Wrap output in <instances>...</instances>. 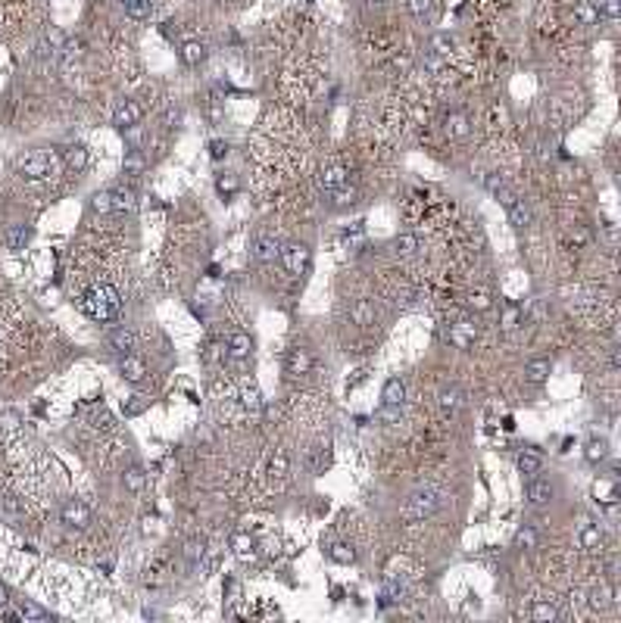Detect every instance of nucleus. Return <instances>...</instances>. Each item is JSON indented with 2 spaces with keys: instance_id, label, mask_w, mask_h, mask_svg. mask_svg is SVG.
<instances>
[{
  "instance_id": "obj_6",
  "label": "nucleus",
  "mask_w": 621,
  "mask_h": 623,
  "mask_svg": "<svg viewBox=\"0 0 621 623\" xmlns=\"http://www.w3.org/2000/svg\"><path fill=\"white\" fill-rule=\"evenodd\" d=\"M141 118H144V106H141L138 100H119V106L113 109V125L119 131L134 128Z\"/></svg>"
},
{
  "instance_id": "obj_54",
  "label": "nucleus",
  "mask_w": 621,
  "mask_h": 623,
  "mask_svg": "<svg viewBox=\"0 0 621 623\" xmlns=\"http://www.w3.org/2000/svg\"><path fill=\"white\" fill-rule=\"evenodd\" d=\"M7 604H10V589L3 583H0V614L7 611Z\"/></svg>"
},
{
  "instance_id": "obj_22",
  "label": "nucleus",
  "mask_w": 621,
  "mask_h": 623,
  "mask_svg": "<svg viewBox=\"0 0 621 623\" xmlns=\"http://www.w3.org/2000/svg\"><path fill=\"white\" fill-rule=\"evenodd\" d=\"M178 56H182L184 66H200L203 60H207V44L203 41H184L182 47H178Z\"/></svg>"
},
{
  "instance_id": "obj_51",
  "label": "nucleus",
  "mask_w": 621,
  "mask_h": 623,
  "mask_svg": "<svg viewBox=\"0 0 621 623\" xmlns=\"http://www.w3.org/2000/svg\"><path fill=\"white\" fill-rule=\"evenodd\" d=\"M403 417V405H381V421L384 424H396Z\"/></svg>"
},
{
  "instance_id": "obj_45",
  "label": "nucleus",
  "mask_w": 621,
  "mask_h": 623,
  "mask_svg": "<svg viewBox=\"0 0 621 623\" xmlns=\"http://www.w3.org/2000/svg\"><path fill=\"white\" fill-rule=\"evenodd\" d=\"M500 324H502V330H506V334H512V330L521 324V309H518V305H515V303L502 305V321Z\"/></svg>"
},
{
  "instance_id": "obj_46",
  "label": "nucleus",
  "mask_w": 621,
  "mask_h": 623,
  "mask_svg": "<svg viewBox=\"0 0 621 623\" xmlns=\"http://www.w3.org/2000/svg\"><path fill=\"white\" fill-rule=\"evenodd\" d=\"M91 212H97V215H110V212H113V193H110V190H97L94 197H91Z\"/></svg>"
},
{
  "instance_id": "obj_40",
  "label": "nucleus",
  "mask_w": 621,
  "mask_h": 623,
  "mask_svg": "<svg viewBox=\"0 0 621 623\" xmlns=\"http://www.w3.org/2000/svg\"><path fill=\"white\" fill-rule=\"evenodd\" d=\"M465 305H469L471 312H490L493 309V296H490L487 290H471L469 296H465Z\"/></svg>"
},
{
  "instance_id": "obj_28",
  "label": "nucleus",
  "mask_w": 621,
  "mask_h": 623,
  "mask_svg": "<svg viewBox=\"0 0 621 623\" xmlns=\"http://www.w3.org/2000/svg\"><path fill=\"white\" fill-rule=\"evenodd\" d=\"M16 617H19V620H47L51 611L35 604V602H28V598H22V602L16 604Z\"/></svg>"
},
{
  "instance_id": "obj_44",
  "label": "nucleus",
  "mask_w": 621,
  "mask_h": 623,
  "mask_svg": "<svg viewBox=\"0 0 621 623\" xmlns=\"http://www.w3.org/2000/svg\"><path fill=\"white\" fill-rule=\"evenodd\" d=\"M122 168H125V174H141L147 168V159L141 150H128L125 159H122Z\"/></svg>"
},
{
  "instance_id": "obj_48",
  "label": "nucleus",
  "mask_w": 621,
  "mask_h": 623,
  "mask_svg": "<svg viewBox=\"0 0 621 623\" xmlns=\"http://www.w3.org/2000/svg\"><path fill=\"white\" fill-rule=\"evenodd\" d=\"M203 554H207V542L203 539H191L188 545H184V558L191 561V567H200Z\"/></svg>"
},
{
  "instance_id": "obj_34",
  "label": "nucleus",
  "mask_w": 621,
  "mask_h": 623,
  "mask_svg": "<svg viewBox=\"0 0 621 623\" xmlns=\"http://www.w3.org/2000/svg\"><path fill=\"white\" fill-rule=\"evenodd\" d=\"M394 253L400 255V259H412V255L419 253V237H415V234H400L394 240Z\"/></svg>"
},
{
  "instance_id": "obj_38",
  "label": "nucleus",
  "mask_w": 621,
  "mask_h": 623,
  "mask_svg": "<svg viewBox=\"0 0 621 623\" xmlns=\"http://www.w3.org/2000/svg\"><path fill=\"white\" fill-rule=\"evenodd\" d=\"M609 455V442L600 440V436H593V440L587 442V449H584V458L590 461V464H600V461H606Z\"/></svg>"
},
{
  "instance_id": "obj_1",
  "label": "nucleus",
  "mask_w": 621,
  "mask_h": 623,
  "mask_svg": "<svg viewBox=\"0 0 621 623\" xmlns=\"http://www.w3.org/2000/svg\"><path fill=\"white\" fill-rule=\"evenodd\" d=\"M82 309H85V315L94 318V321H100V324L113 321V318L119 315V309H122L119 290H116V287H110V284L91 287V290L85 293V299H82Z\"/></svg>"
},
{
  "instance_id": "obj_39",
  "label": "nucleus",
  "mask_w": 621,
  "mask_h": 623,
  "mask_svg": "<svg viewBox=\"0 0 621 623\" xmlns=\"http://www.w3.org/2000/svg\"><path fill=\"white\" fill-rule=\"evenodd\" d=\"M288 471H290V458H288V452H284V449H278V452L272 455V461H269L272 480H284V477H288Z\"/></svg>"
},
{
  "instance_id": "obj_19",
  "label": "nucleus",
  "mask_w": 621,
  "mask_h": 623,
  "mask_svg": "<svg viewBox=\"0 0 621 623\" xmlns=\"http://www.w3.org/2000/svg\"><path fill=\"white\" fill-rule=\"evenodd\" d=\"M506 212H509V224H512V228H518V231L531 228L534 212H531V206H527L525 199H515L512 206H506Z\"/></svg>"
},
{
  "instance_id": "obj_37",
  "label": "nucleus",
  "mask_w": 621,
  "mask_h": 623,
  "mask_svg": "<svg viewBox=\"0 0 621 623\" xmlns=\"http://www.w3.org/2000/svg\"><path fill=\"white\" fill-rule=\"evenodd\" d=\"M113 212H128L134 209V190L132 187H113Z\"/></svg>"
},
{
  "instance_id": "obj_10",
  "label": "nucleus",
  "mask_w": 621,
  "mask_h": 623,
  "mask_svg": "<svg viewBox=\"0 0 621 623\" xmlns=\"http://www.w3.org/2000/svg\"><path fill=\"white\" fill-rule=\"evenodd\" d=\"M552 496H556V486H552L546 477H537V473H534L531 483H527V502H531L534 508H540V505H550Z\"/></svg>"
},
{
  "instance_id": "obj_3",
  "label": "nucleus",
  "mask_w": 621,
  "mask_h": 623,
  "mask_svg": "<svg viewBox=\"0 0 621 623\" xmlns=\"http://www.w3.org/2000/svg\"><path fill=\"white\" fill-rule=\"evenodd\" d=\"M57 165H60V159L51 153V150H28L26 156L16 159V172H19L22 178H28V181L51 178V174L57 172Z\"/></svg>"
},
{
  "instance_id": "obj_30",
  "label": "nucleus",
  "mask_w": 621,
  "mask_h": 623,
  "mask_svg": "<svg viewBox=\"0 0 621 623\" xmlns=\"http://www.w3.org/2000/svg\"><path fill=\"white\" fill-rule=\"evenodd\" d=\"M63 165L69 168V172H85L88 168V150L85 147H69L66 150V156H63Z\"/></svg>"
},
{
  "instance_id": "obj_36",
  "label": "nucleus",
  "mask_w": 621,
  "mask_h": 623,
  "mask_svg": "<svg viewBox=\"0 0 621 623\" xmlns=\"http://www.w3.org/2000/svg\"><path fill=\"white\" fill-rule=\"evenodd\" d=\"M350 315H353V321H356V324L369 327V324H375V305H371L369 299H359V303L350 309Z\"/></svg>"
},
{
  "instance_id": "obj_32",
  "label": "nucleus",
  "mask_w": 621,
  "mask_h": 623,
  "mask_svg": "<svg viewBox=\"0 0 621 623\" xmlns=\"http://www.w3.org/2000/svg\"><path fill=\"white\" fill-rule=\"evenodd\" d=\"M409 12L415 22L431 25L434 22V0H409Z\"/></svg>"
},
{
  "instance_id": "obj_13",
  "label": "nucleus",
  "mask_w": 621,
  "mask_h": 623,
  "mask_svg": "<svg viewBox=\"0 0 621 623\" xmlns=\"http://www.w3.org/2000/svg\"><path fill=\"white\" fill-rule=\"evenodd\" d=\"M225 352L231 355L234 361H244V359H250V355H253V336L247 334V330H234V334L228 336V346H225Z\"/></svg>"
},
{
  "instance_id": "obj_42",
  "label": "nucleus",
  "mask_w": 621,
  "mask_h": 623,
  "mask_svg": "<svg viewBox=\"0 0 621 623\" xmlns=\"http://www.w3.org/2000/svg\"><path fill=\"white\" fill-rule=\"evenodd\" d=\"M122 10L132 19H147L153 12V0H122Z\"/></svg>"
},
{
  "instance_id": "obj_17",
  "label": "nucleus",
  "mask_w": 621,
  "mask_h": 623,
  "mask_svg": "<svg viewBox=\"0 0 621 623\" xmlns=\"http://www.w3.org/2000/svg\"><path fill=\"white\" fill-rule=\"evenodd\" d=\"M340 184H347V168L344 165H328L319 172V190L322 193H331L338 190Z\"/></svg>"
},
{
  "instance_id": "obj_33",
  "label": "nucleus",
  "mask_w": 621,
  "mask_h": 623,
  "mask_svg": "<svg viewBox=\"0 0 621 623\" xmlns=\"http://www.w3.org/2000/svg\"><path fill=\"white\" fill-rule=\"evenodd\" d=\"M122 483H125V489L128 492H141L147 486V473H144V467L141 464H132L125 473H122Z\"/></svg>"
},
{
  "instance_id": "obj_35",
  "label": "nucleus",
  "mask_w": 621,
  "mask_h": 623,
  "mask_svg": "<svg viewBox=\"0 0 621 623\" xmlns=\"http://www.w3.org/2000/svg\"><path fill=\"white\" fill-rule=\"evenodd\" d=\"M537 542H540V536H537V530H534V527H518V530H515V539H512L515 548L531 552V548H537Z\"/></svg>"
},
{
  "instance_id": "obj_8",
  "label": "nucleus",
  "mask_w": 621,
  "mask_h": 623,
  "mask_svg": "<svg viewBox=\"0 0 621 623\" xmlns=\"http://www.w3.org/2000/svg\"><path fill=\"white\" fill-rule=\"evenodd\" d=\"M284 371L290 377H303V374L313 371V352L306 346H290L288 355H284Z\"/></svg>"
},
{
  "instance_id": "obj_52",
  "label": "nucleus",
  "mask_w": 621,
  "mask_h": 623,
  "mask_svg": "<svg viewBox=\"0 0 621 623\" xmlns=\"http://www.w3.org/2000/svg\"><path fill=\"white\" fill-rule=\"evenodd\" d=\"M209 156H213V159H222V156H228V143L225 141H213V143H209Z\"/></svg>"
},
{
  "instance_id": "obj_23",
  "label": "nucleus",
  "mask_w": 621,
  "mask_h": 623,
  "mask_svg": "<svg viewBox=\"0 0 621 623\" xmlns=\"http://www.w3.org/2000/svg\"><path fill=\"white\" fill-rule=\"evenodd\" d=\"M437 405L444 415H456V411L462 408V390H459V386H444V390L437 392Z\"/></svg>"
},
{
  "instance_id": "obj_29",
  "label": "nucleus",
  "mask_w": 621,
  "mask_h": 623,
  "mask_svg": "<svg viewBox=\"0 0 621 623\" xmlns=\"http://www.w3.org/2000/svg\"><path fill=\"white\" fill-rule=\"evenodd\" d=\"M28 240H32V228H28V224H13V228L7 231V246L13 249V253L26 249Z\"/></svg>"
},
{
  "instance_id": "obj_4",
  "label": "nucleus",
  "mask_w": 621,
  "mask_h": 623,
  "mask_svg": "<svg viewBox=\"0 0 621 623\" xmlns=\"http://www.w3.org/2000/svg\"><path fill=\"white\" fill-rule=\"evenodd\" d=\"M281 265L288 268V274H294V278H300V274L309 271V262H313V249L306 246V243L300 240H290V243H281Z\"/></svg>"
},
{
  "instance_id": "obj_14",
  "label": "nucleus",
  "mask_w": 621,
  "mask_h": 623,
  "mask_svg": "<svg viewBox=\"0 0 621 623\" xmlns=\"http://www.w3.org/2000/svg\"><path fill=\"white\" fill-rule=\"evenodd\" d=\"M484 187H487V193H493V197L500 199L502 206H512L515 199H518L512 190H509L506 181H502V174H496V172H487V174H484Z\"/></svg>"
},
{
  "instance_id": "obj_9",
  "label": "nucleus",
  "mask_w": 621,
  "mask_h": 623,
  "mask_svg": "<svg viewBox=\"0 0 621 623\" xmlns=\"http://www.w3.org/2000/svg\"><path fill=\"white\" fill-rule=\"evenodd\" d=\"M444 131H446V137H450V141H465V137L471 134V118L465 116L462 109L446 112V118H444Z\"/></svg>"
},
{
  "instance_id": "obj_12",
  "label": "nucleus",
  "mask_w": 621,
  "mask_h": 623,
  "mask_svg": "<svg viewBox=\"0 0 621 623\" xmlns=\"http://www.w3.org/2000/svg\"><path fill=\"white\" fill-rule=\"evenodd\" d=\"M253 255H256L259 262H275L278 255H281V240H278L275 234H256V240H253Z\"/></svg>"
},
{
  "instance_id": "obj_5",
  "label": "nucleus",
  "mask_w": 621,
  "mask_h": 623,
  "mask_svg": "<svg viewBox=\"0 0 621 623\" xmlns=\"http://www.w3.org/2000/svg\"><path fill=\"white\" fill-rule=\"evenodd\" d=\"M60 521L72 530H85L91 523V508L82 502V498H66L63 508H60Z\"/></svg>"
},
{
  "instance_id": "obj_50",
  "label": "nucleus",
  "mask_w": 621,
  "mask_h": 623,
  "mask_svg": "<svg viewBox=\"0 0 621 623\" xmlns=\"http://www.w3.org/2000/svg\"><path fill=\"white\" fill-rule=\"evenodd\" d=\"M331 197H334V206H338V209H344V206H353V203H356V187L340 184L338 190H331Z\"/></svg>"
},
{
  "instance_id": "obj_26",
  "label": "nucleus",
  "mask_w": 621,
  "mask_h": 623,
  "mask_svg": "<svg viewBox=\"0 0 621 623\" xmlns=\"http://www.w3.org/2000/svg\"><path fill=\"white\" fill-rule=\"evenodd\" d=\"M406 402V383L400 377H390L381 390V405H403Z\"/></svg>"
},
{
  "instance_id": "obj_47",
  "label": "nucleus",
  "mask_w": 621,
  "mask_h": 623,
  "mask_svg": "<svg viewBox=\"0 0 621 623\" xmlns=\"http://www.w3.org/2000/svg\"><path fill=\"white\" fill-rule=\"evenodd\" d=\"M428 47H431L434 56H440V60H444V56H450V50H453V37L444 35V31H437V35L431 37V44H428Z\"/></svg>"
},
{
  "instance_id": "obj_20",
  "label": "nucleus",
  "mask_w": 621,
  "mask_h": 623,
  "mask_svg": "<svg viewBox=\"0 0 621 623\" xmlns=\"http://www.w3.org/2000/svg\"><path fill=\"white\" fill-rule=\"evenodd\" d=\"M134 346H138V336H134L132 327H116L113 334H110V349H113V352L128 355Z\"/></svg>"
},
{
  "instance_id": "obj_53",
  "label": "nucleus",
  "mask_w": 621,
  "mask_h": 623,
  "mask_svg": "<svg viewBox=\"0 0 621 623\" xmlns=\"http://www.w3.org/2000/svg\"><path fill=\"white\" fill-rule=\"evenodd\" d=\"M600 12H606L609 19H618V0H602V10Z\"/></svg>"
},
{
  "instance_id": "obj_31",
  "label": "nucleus",
  "mask_w": 621,
  "mask_h": 623,
  "mask_svg": "<svg viewBox=\"0 0 621 623\" xmlns=\"http://www.w3.org/2000/svg\"><path fill=\"white\" fill-rule=\"evenodd\" d=\"M240 190V181H238V174H231V172H222V174H216V193L219 197H225V199H231L234 193Z\"/></svg>"
},
{
  "instance_id": "obj_18",
  "label": "nucleus",
  "mask_w": 621,
  "mask_h": 623,
  "mask_svg": "<svg viewBox=\"0 0 621 623\" xmlns=\"http://www.w3.org/2000/svg\"><path fill=\"white\" fill-rule=\"evenodd\" d=\"M550 374H552V361L550 359H534V361H527V365H525V380L531 386L546 383V380H550Z\"/></svg>"
},
{
  "instance_id": "obj_25",
  "label": "nucleus",
  "mask_w": 621,
  "mask_h": 623,
  "mask_svg": "<svg viewBox=\"0 0 621 623\" xmlns=\"http://www.w3.org/2000/svg\"><path fill=\"white\" fill-rule=\"evenodd\" d=\"M577 542H581V548H587V552L600 548V542H602V530H600V523L584 521V523H581V530H577Z\"/></svg>"
},
{
  "instance_id": "obj_15",
  "label": "nucleus",
  "mask_w": 621,
  "mask_h": 623,
  "mask_svg": "<svg viewBox=\"0 0 621 623\" xmlns=\"http://www.w3.org/2000/svg\"><path fill=\"white\" fill-rule=\"evenodd\" d=\"M590 496L600 505H615L618 502V486H615L612 477H596L593 486H590Z\"/></svg>"
},
{
  "instance_id": "obj_27",
  "label": "nucleus",
  "mask_w": 621,
  "mask_h": 623,
  "mask_svg": "<svg viewBox=\"0 0 621 623\" xmlns=\"http://www.w3.org/2000/svg\"><path fill=\"white\" fill-rule=\"evenodd\" d=\"M540 467H543V455H540L537 449H525V452L518 455V471L525 473V477L540 473Z\"/></svg>"
},
{
  "instance_id": "obj_16",
  "label": "nucleus",
  "mask_w": 621,
  "mask_h": 623,
  "mask_svg": "<svg viewBox=\"0 0 621 623\" xmlns=\"http://www.w3.org/2000/svg\"><path fill=\"white\" fill-rule=\"evenodd\" d=\"M231 554L238 561H253V558H256V542H253V536L244 533V530L231 533Z\"/></svg>"
},
{
  "instance_id": "obj_43",
  "label": "nucleus",
  "mask_w": 621,
  "mask_h": 623,
  "mask_svg": "<svg viewBox=\"0 0 621 623\" xmlns=\"http://www.w3.org/2000/svg\"><path fill=\"white\" fill-rule=\"evenodd\" d=\"M328 558L338 561V564H353L356 552H353V545H347V542H331V545H328Z\"/></svg>"
},
{
  "instance_id": "obj_11",
  "label": "nucleus",
  "mask_w": 621,
  "mask_h": 623,
  "mask_svg": "<svg viewBox=\"0 0 621 623\" xmlns=\"http://www.w3.org/2000/svg\"><path fill=\"white\" fill-rule=\"evenodd\" d=\"M119 374H122V380H128V383H144V380H147V365H144V359H138L134 352L122 355V361H119Z\"/></svg>"
},
{
  "instance_id": "obj_41",
  "label": "nucleus",
  "mask_w": 621,
  "mask_h": 623,
  "mask_svg": "<svg viewBox=\"0 0 621 623\" xmlns=\"http://www.w3.org/2000/svg\"><path fill=\"white\" fill-rule=\"evenodd\" d=\"M556 617H559V608L552 602H534L531 604V620L550 623V620H556Z\"/></svg>"
},
{
  "instance_id": "obj_7",
  "label": "nucleus",
  "mask_w": 621,
  "mask_h": 623,
  "mask_svg": "<svg viewBox=\"0 0 621 623\" xmlns=\"http://www.w3.org/2000/svg\"><path fill=\"white\" fill-rule=\"evenodd\" d=\"M446 340L453 343L456 349H469V346H475V340H478V324L475 321H453L450 327H446Z\"/></svg>"
},
{
  "instance_id": "obj_21",
  "label": "nucleus",
  "mask_w": 621,
  "mask_h": 623,
  "mask_svg": "<svg viewBox=\"0 0 621 623\" xmlns=\"http://www.w3.org/2000/svg\"><path fill=\"white\" fill-rule=\"evenodd\" d=\"M238 399H240V405H244L247 411H259V408H263V392H259V386L253 383V380H240Z\"/></svg>"
},
{
  "instance_id": "obj_24",
  "label": "nucleus",
  "mask_w": 621,
  "mask_h": 623,
  "mask_svg": "<svg viewBox=\"0 0 621 623\" xmlns=\"http://www.w3.org/2000/svg\"><path fill=\"white\" fill-rule=\"evenodd\" d=\"M571 16H575L577 25H596L602 12H600V6H596L593 0H577L575 10H571Z\"/></svg>"
},
{
  "instance_id": "obj_49",
  "label": "nucleus",
  "mask_w": 621,
  "mask_h": 623,
  "mask_svg": "<svg viewBox=\"0 0 621 623\" xmlns=\"http://www.w3.org/2000/svg\"><path fill=\"white\" fill-rule=\"evenodd\" d=\"M612 604V592H609V586H596L593 592H590V608L593 611H602Z\"/></svg>"
},
{
  "instance_id": "obj_2",
  "label": "nucleus",
  "mask_w": 621,
  "mask_h": 623,
  "mask_svg": "<svg viewBox=\"0 0 621 623\" xmlns=\"http://www.w3.org/2000/svg\"><path fill=\"white\" fill-rule=\"evenodd\" d=\"M444 489H437V486H419V489L412 492V496L403 502L400 508V517L403 521H428V517H434L440 511V505H444Z\"/></svg>"
}]
</instances>
